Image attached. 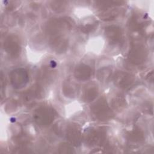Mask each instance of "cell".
<instances>
[{"instance_id":"cell-1","label":"cell","mask_w":154,"mask_h":154,"mask_svg":"<svg viewBox=\"0 0 154 154\" xmlns=\"http://www.w3.org/2000/svg\"><path fill=\"white\" fill-rule=\"evenodd\" d=\"M14 72L19 78H17L16 76L13 75L11 76L12 83L13 84L14 86L20 87L22 85H25V84L26 82L27 76L25 75V73L24 72H21L20 70L14 71Z\"/></svg>"}]
</instances>
